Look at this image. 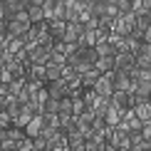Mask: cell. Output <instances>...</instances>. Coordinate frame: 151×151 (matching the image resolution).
<instances>
[{"label": "cell", "instance_id": "1", "mask_svg": "<svg viewBox=\"0 0 151 151\" xmlns=\"http://www.w3.org/2000/svg\"><path fill=\"white\" fill-rule=\"evenodd\" d=\"M25 52H27V62H30V65H47L50 57H52V50L40 47L37 42H30V45H25Z\"/></svg>", "mask_w": 151, "mask_h": 151}, {"label": "cell", "instance_id": "2", "mask_svg": "<svg viewBox=\"0 0 151 151\" xmlns=\"http://www.w3.org/2000/svg\"><path fill=\"white\" fill-rule=\"evenodd\" d=\"M94 94H97V97H106V99L114 94V72L99 74L97 84H94Z\"/></svg>", "mask_w": 151, "mask_h": 151}, {"label": "cell", "instance_id": "3", "mask_svg": "<svg viewBox=\"0 0 151 151\" xmlns=\"http://www.w3.org/2000/svg\"><path fill=\"white\" fill-rule=\"evenodd\" d=\"M30 30V20H27V10L25 12H20V15L15 17V20H12L10 25H8V32H10V37L12 40H20V37L25 35Z\"/></svg>", "mask_w": 151, "mask_h": 151}, {"label": "cell", "instance_id": "4", "mask_svg": "<svg viewBox=\"0 0 151 151\" xmlns=\"http://www.w3.org/2000/svg\"><path fill=\"white\" fill-rule=\"evenodd\" d=\"M134 67H136V57L131 52H116L114 55V70L116 72H127L129 74Z\"/></svg>", "mask_w": 151, "mask_h": 151}, {"label": "cell", "instance_id": "5", "mask_svg": "<svg viewBox=\"0 0 151 151\" xmlns=\"http://www.w3.org/2000/svg\"><path fill=\"white\" fill-rule=\"evenodd\" d=\"M45 89H47V97L50 99H65V97H70V89H67V82L65 79H57V82H47L45 84Z\"/></svg>", "mask_w": 151, "mask_h": 151}, {"label": "cell", "instance_id": "6", "mask_svg": "<svg viewBox=\"0 0 151 151\" xmlns=\"http://www.w3.org/2000/svg\"><path fill=\"white\" fill-rule=\"evenodd\" d=\"M65 22L67 25H74V22H79V15H82V0H65Z\"/></svg>", "mask_w": 151, "mask_h": 151}, {"label": "cell", "instance_id": "7", "mask_svg": "<svg viewBox=\"0 0 151 151\" xmlns=\"http://www.w3.org/2000/svg\"><path fill=\"white\" fill-rule=\"evenodd\" d=\"M27 20H30V25H40V22H45L42 0H30V3H27Z\"/></svg>", "mask_w": 151, "mask_h": 151}, {"label": "cell", "instance_id": "8", "mask_svg": "<svg viewBox=\"0 0 151 151\" xmlns=\"http://www.w3.org/2000/svg\"><path fill=\"white\" fill-rule=\"evenodd\" d=\"M82 35H84V25H82V22L67 25V30H65V37H62V42H65V45H77Z\"/></svg>", "mask_w": 151, "mask_h": 151}, {"label": "cell", "instance_id": "9", "mask_svg": "<svg viewBox=\"0 0 151 151\" xmlns=\"http://www.w3.org/2000/svg\"><path fill=\"white\" fill-rule=\"evenodd\" d=\"M42 129H45V114H35V119H32V122H30L22 131H25L27 139H37V136L42 134Z\"/></svg>", "mask_w": 151, "mask_h": 151}, {"label": "cell", "instance_id": "10", "mask_svg": "<svg viewBox=\"0 0 151 151\" xmlns=\"http://www.w3.org/2000/svg\"><path fill=\"white\" fill-rule=\"evenodd\" d=\"M25 79H27V82H40V84H47V67H45V65H30Z\"/></svg>", "mask_w": 151, "mask_h": 151}, {"label": "cell", "instance_id": "11", "mask_svg": "<svg viewBox=\"0 0 151 151\" xmlns=\"http://www.w3.org/2000/svg\"><path fill=\"white\" fill-rule=\"evenodd\" d=\"M109 102L114 109H131V92H114Z\"/></svg>", "mask_w": 151, "mask_h": 151}, {"label": "cell", "instance_id": "12", "mask_svg": "<svg viewBox=\"0 0 151 151\" xmlns=\"http://www.w3.org/2000/svg\"><path fill=\"white\" fill-rule=\"evenodd\" d=\"M114 92H131V77L127 72L114 70Z\"/></svg>", "mask_w": 151, "mask_h": 151}, {"label": "cell", "instance_id": "13", "mask_svg": "<svg viewBox=\"0 0 151 151\" xmlns=\"http://www.w3.org/2000/svg\"><path fill=\"white\" fill-rule=\"evenodd\" d=\"M65 30H67V22H62V20L47 22V32H50V37H52L55 42H62V37H65Z\"/></svg>", "mask_w": 151, "mask_h": 151}, {"label": "cell", "instance_id": "14", "mask_svg": "<svg viewBox=\"0 0 151 151\" xmlns=\"http://www.w3.org/2000/svg\"><path fill=\"white\" fill-rule=\"evenodd\" d=\"M131 111H134V116L139 119V122H149L151 119V102H144V104H136V106H131Z\"/></svg>", "mask_w": 151, "mask_h": 151}, {"label": "cell", "instance_id": "15", "mask_svg": "<svg viewBox=\"0 0 151 151\" xmlns=\"http://www.w3.org/2000/svg\"><path fill=\"white\" fill-rule=\"evenodd\" d=\"M94 52H97V57H114V55H116V50L111 47L106 40H99L97 45H94Z\"/></svg>", "mask_w": 151, "mask_h": 151}, {"label": "cell", "instance_id": "16", "mask_svg": "<svg viewBox=\"0 0 151 151\" xmlns=\"http://www.w3.org/2000/svg\"><path fill=\"white\" fill-rule=\"evenodd\" d=\"M104 149H106V139H102V136H92L84 141V151H104Z\"/></svg>", "mask_w": 151, "mask_h": 151}, {"label": "cell", "instance_id": "17", "mask_svg": "<svg viewBox=\"0 0 151 151\" xmlns=\"http://www.w3.org/2000/svg\"><path fill=\"white\" fill-rule=\"evenodd\" d=\"M94 70L99 74H106V72H114V57H99L97 65H94Z\"/></svg>", "mask_w": 151, "mask_h": 151}, {"label": "cell", "instance_id": "18", "mask_svg": "<svg viewBox=\"0 0 151 151\" xmlns=\"http://www.w3.org/2000/svg\"><path fill=\"white\" fill-rule=\"evenodd\" d=\"M55 10H57V0H42V12H45V22H55Z\"/></svg>", "mask_w": 151, "mask_h": 151}, {"label": "cell", "instance_id": "19", "mask_svg": "<svg viewBox=\"0 0 151 151\" xmlns=\"http://www.w3.org/2000/svg\"><path fill=\"white\" fill-rule=\"evenodd\" d=\"M104 122H106V127H109V129H116V127H119V122H122V116H119V109L109 106V109H106V114H104Z\"/></svg>", "mask_w": 151, "mask_h": 151}, {"label": "cell", "instance_id": "20", "mask_svg": "<svg viewBox=\"0 0 151 151\" xmlns=\"http://www.w3.org/2000/svg\"><path fill=\"white\" fill-rule=\"evenodd\" d=\"M109 106H111V102H109L106 97H97V102H94V109H92V111H94V116H104Z\"/></svg>", "mask_w": 151, "mask_h": 151}, {"label": "cell", "instance_id": "21", "mask_svg": "<svg viewBox=\"0 0 151 151\" xmlns=\"http://www.w3.org/2000/svg\"><path fill=\"white\" fill-rule=\"evenodd\" d=\"M82 87L84 89H94V84H97V79H99V72L97 70H92V72H87V74H82Z\"/></svg>", "mask_w": 151, "mask_h": 151}, {"label": "cell", "instance_id": "22", "mask_svg": "<svg viewBox=\"0 0 151 151\" xmlns=\"http://www.w3.org/2000/svg\"><path fill=\"white\" fill-rule=\"evenodd\" d=\"M67 146H70L72 151L77 149V146H84V136H82L77 129H74V131H70V134H67Z\"/></svg>", "mask_w": 151, "mask_h": 151}, {"label": "cell", "instance_id": "23", "mask_svg": "<svg viewBox=\"0 0 151 151\" xmlns=\"http://www.w3.org/2000/svg\"><path fill=\"white\" fill-rule=\"evenodd\" d=\"M65 116H74L72 114V97L60 99V119H65Z\"/></svg>", "mask_w": 151, "mask_h": 151}, {"label": "cell", "instance_id": "24", "mask_svg": "<svg viewBox=\"0 0 151 151\" xmlns=\"http://www.w3.org/2000/svg\"><path fill=\"white\" fill-rule=\"evenodd\" d=\"M47 82H57V79H62V67H57V65H52V62H47Z\"/></svg>", "mask_w": 151, "mask_h": 151}, {"label": "cell", "instance_id": "25", "mask_svg": "<svg viewBox=\"0 0 151 151\" xmlns=\"http://www.w3.org/2000/svg\"><path fill=\"white\" fill-rule=\"evenodd\" d=\"M42 114H55V116H60V102H57V99H47V102L42 104Z\"/></svg>", "mask_w": 151, "mask_h": 151}, {"label": "cell", "instance_id": "26", "mask_svg": "<svg viewBox=\"0 0 151 151\" xmlns=\"http://www.w3.org/2000/svg\"><path fill=\"white\" fill-rule=\"evenodd\" d=\"M149 27H151V20H149V15H136V27H134L136 32H141V35H144Z\"/></svg>", "mask_w": 151, "mask_h": 151}, {"label": "cell", "instance_id": "27", "mask_svg": "<svg viewBox=\"0 0 151 151\" xmlns=\"http://www.w3.org/2000/svg\"><path fill=\"white\" fill-rule=\"evenodd\" d=\"M82 102H84L87 109H94V102H97V94H94V89H84V94H82Z\"/></svg>", "mask_w": 151, "mask_h": 151}, {"label": "cell", "instance_id": "28", "mask_svg": "<svg viewBox=\"0 0 151 151\" xmlns=\"http://www.w3.org/2000/svg\"><path fill=\"white\" fill-rule=\"evenodd\" d=\"M25 82H27V79H12L10 84H8V92H10V94H15V97H17V94H20V92L25 89Z\"/></svg>", "mask_w": 151, "mask_h": 151}, {"label": "cell", "instance_id": "29", "mask_svg": "<svg viewBox=\"0 0 151 151\" xmlns=\"http://www.w3.org/2000/svg\"><path fill=\"white\" fill-rule=\"evenodd\" d=\"M0 104H3V109L5 111H8L10 109V106H17V97H15V94H5V97H0Z\"/></svg>", "mask_w": 151, "mask_h": 151}, {"label": "cell", "instance_id": "30", "mask_svg": "<svg viewBox=\"0 0 151 151\" xmlns=\"http://www.w3.org/2000/svg\"><path fill=\"white\" fill-rule=\"evenodd\" d=\"M79 74H77V70L74 67H70V65H62V79L65 82H72V79H77Z\"/></svg>", "mask_w": 151, "mask_h": 151}, {"label": "cell", "instance_id": "31", "mask_svg": "<svg viewBox=\"0 0 151 151\" xmlns=\"http://www.w3.org/2000/svg\"><path fill=\"white\" fill-rule=\"evenodd\" d=\"M8 52L15 57V55H20V52H25V45H22V40H12L10 45H8Z\"/></svg>", "mask_w": 151, "mask_h": 151}, {"label": "cell", "instance_id": "32", "mask_svg": "<svg viewBox=\"0 0 151 151\" xmlns=\"http://www.w3.org/2000/svg\"><path fill=\"white\" fill-rule=\"evenodd\" d=\"M136 57V70H151V57H144V55H134Z\"/></svg>", "mask_w": 151, "mask_h": 151}, {"label": "cell", "instance_id": "33", "mask_svg": "<svg viewBox=\"0 0 151 151\" xmlns=\"http://www.w3.org/2000/svg\"><path fill=\"white\" fill-rule=\"evenodd\" d=\"M65 12H67V8H65V0H57V10H55V20H62V22H65Z\"/></svg>", "mask_w": 151, "mask_h": 151}, {"label": "cell", "instance_id": "34", "mask_svg": "<svg viewBox=\"0 0 151 151\" xmlns=\"http://www.w3.org/2000/svg\"><path fill=\"white\" fill-rule=\"evenodd\" d=\"M116 10H119V15L131 12V0H116Z\"/></svg>", "mask_w": 151, "mask_h": 151}, {"label": "cell", "instance_id": "35", "mask_svg": "<svg viewBox=\"0 0 151 151\" xmlns=\"http://www.w3.org/2000/svg\"><path fill=\"white\" fill-rule=\"evenodd\" d=\"M129 141H131V149H134V146H139V144L144 141L141 131H129Z\"/></svg>", "mask_w": 151, "mask_h": 151}, {"label": "cell", "instance_id": "36", "mask_svg": "<svg viewBox=\"0 0 151 151\" xmlns=\"http://www.w3.org/2000/svg\"><path fill=\"white\" fill-rule=\"evenodd\" d=\"M141 136H144V141H151V119L141 124Z\"/></svg>", "mask_w": 151, "mask_h": 151}, {"label": "cell", "instance_id": "37", "mask_svg": "<svg viewBox=\"0 0 151 151\" xmlns=\"http://www.w3.org/2000/svg\"><path fill=\"white\" fill-rule=\"evenodd\" d=\"M12 127V119L8 116V111H0V129H10Z\"/></svg>", "mask_w": 151, "mask_h": 151}, {"label": "cell", "instance_id": "38", "mask_svg": "<svg viewBox=\"0 0 151 151\" xmlns=\"http://www.w3.org/2000/svg\"><path fill=\"white\" fill-rule=\"evenodd\" d=\"M17 151H32V139L25 136L22 141H17Z\"/></svg>", "mask_w": 151, "mask_h": 151}, {"label": "cell", "instance_id": "39", "mask_svg": "<svg viewBox=\"0 0 151 151\" xmlns=\"http://www.w3.org/2000/svg\"><path fill=\"white\" fill-rule=\"evenodd\" d=\"M32 149H35V151H47V141L37 136V139H32Z\"/></svg>", "mask_w": 151, "mask_h": 151}, {"label": "cell", "instance_id": "40", "mask_svg": "<svg viewBox=\"0 0 151 151\" xmlns=\"http://www.w3.org/2000/svg\"><path fill=\"white\" fill-rule=\"evenodd\" d=\"M136 55H144V57H151V45H144V42H141V45H139V52H136Z\"/></svg>", "mask_w": 151, "mask_h": 151}, {"label": "cell", "instance_id": "41", "mask_svg": "<svg viewBox=\"0 0 151 151\" xmlns=\"http://www.w3.org/2000/svg\"><path fill=\"white\" fill-rule=\"evenodd\" d=\"M141 42H144V45H151V27H149L146 32L141 35Z\"/></svg>", "mask_w": 151, "mask_h": 151}, {"label": "cell", "instance_id": "42", "mask_svg": "<svg viewBox=\"0 0 151 151\" xmlns=\"http://www.w3.org/2000/svg\"><path fill=\"white\" fill-rule=\"evenodd\" d=\"M0 22H3V0H0Z\"/></svg>", "mask_w": 151, "mask_h": 151}, {"label": "cell", "instance_id": "43", "mask_svg": "<svg viewBox=\"0 0 151 151\" xmlns=\"http://www.w3.org/2000/svg\"><path fill=\"white\" fill-rule=\"evenodd\" d=\"M0 111H5V109H3V104H0Z\"/></svg>", "mask_w": 151, "mask_h": 151}, {"label": "cell", "instance_id": "44", "mask_svg": "<svg viewBox=\"0 0 151 151\" xmlns=\"http://www.w3.org/2000/svg\"><path fill=\"white\" fill-rule=\"evenodd\" d=\"M149 20H151V12H149Z\"/></svg>", "mask_w": 151, "mask_h": 151}, {"label": "cell", "instance_id": "45", "mask_svg": "<svg viewBox=\"0 0 151 151\" xmlns=\"http://www.w3.org/2000/svg\"><path fill=\"white\" fill-rule=\"evenodd\" d=\"M0 84H3V82H0Z\"/></svg>", "mask_w": 151, "mask_h": 151}]
</instances>
